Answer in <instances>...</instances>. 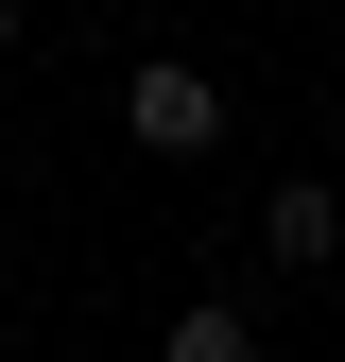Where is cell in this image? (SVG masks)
I'll list each match as a JSON object with an SVG mask.
<instances>
[{
    "label": "cell",
    "instance_id": "obj_2",
    "mask_svg": "<svg viewBox=\"0 0 345 362\" xmlns=\"http://www.w3.org/2000/svg\"><path fill=\"white\" fill-rule=\"evenodd\" d=\"M259 242H276V259H293V276H311V259L345 242V190H328V173H293V190H276V207H259Z\"/></svg>",
    "mask_w": 345,
    "mask_h": 362
},
{
    "label": "cell",
    "instance_id": "obj_1",
    "mask_svg": "<svg viewBox=\"0 0 345 362\" xmlns=\"http://www.w3.org/2000/svg\"><path fill=\"white\" fill-rule=\"evenodd\" d=\"M121 121H139V156H207V139H225V86H207L190 52H156L139 86H121Z\"/></svg>",
    "mask_w": 345,
    "mask_h": 362
},
{
    "label": "cell",
    "instance_id": "obj_3",
    "mask_svg": "<svg viewBox=\"0 0 345 362\" xmlns=\"http://www.w3.org/2000/svg\"><path fill=\"white\" fill-rule=\"evenodd\" d=\"M172 362H259V328L242 310H172Z\"/></svg>",
    "mask_w": 345,
    "mask_h": 362
},
{
    "label": "cell",
    "instance_id": "obj_4",
    "mask_svg": "<svg viewBox=\"0 0 345 362\" xmlns=\"http://www.w3.org/2000/svg\"><path fill=\"white\" fill-rule=\"evenodd\" d=\"M0 52H18V0H0Z\"/></svg>",
    "mask_w": 345,
    "mask_h": 362
}]
</instances>
